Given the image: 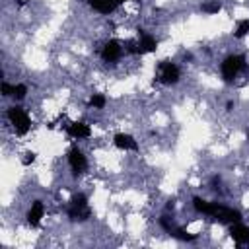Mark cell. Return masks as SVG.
Masks as SVG:
<instances>
[{"mask_svg": "<svg viewBox=\"0 0 249 249\" xmlns=\"http://www.w3.org/2000/svg\"><path fill=\"white\" fill-rule=\"evenodd\" d=\"M113 144L119 150H138V142L130 134H124V132H117L113 136Z\"/></svg>", "mask_w": 249, "mask_h": 249, "instance_id": "30bf717a", "label": "cell"}, {"mask_svg": "<svg viewBox=\"0 0 249 249\" xmlns=\"http://www.w3.org/2000/svg\"><path fill=\"white\" fill-rule=\"evenodd\" d=\"M126 0H88V4L95 10V12H99V14H111V12H115L121 4H124ZM134 2H140V0H134Z\"/></svg>", "mask_w": 249, "mask_h": 249, "instance_id": "8992f818", "label": "cell"}, {"mask_svg": "<svg viewBox=\"0 0 249 249\" xmlns=\"http://www.w3.org/2000/svg\"><path fill=\"white\" fill-rule=\"evenodd\" d=\"M68 163H70L72 173H74L76 177H78L82 171H86L88 160H86V156L82 154V150H80L78 146H72V148H70V152H68Z\"/></svg>", "mask_w": 249, "mask_h": 249, "instance_id": "5b68a950", "label": "cell"}, {"mask_svg": "<svg viewBox=\"0 0 249 249\" xmlns=\"http://www.w3.org/2000/svg\"><path fill=\"white\" fill-rule=\"evenodd\" d=\"M230 235L231 239L237 243V245H243V243H249V228L241 222H233L230 224Z\"/></svg>", "mask_w": 249, "mask_h": 249, "instance_id": "9c48e42d", "label": "cell"}, {"mask_svg": "<svg viewBox=\"0 0 249 249\" xmlns=\"http://www.w3.org/2000/svg\"><path fill=\"white\" fill-rule=\"evenodd\" d=\"M89 105H91V107H95V109H103V107H105V95H101V93L91 95Z\"/></svg>", "mask_w": 249, "mask_h": 249, "instance_id": "ac0fdd59", "label": "cell"}, {"mask_svg": "<svg viewBox=\"0 0 249 249\" xmlns=\"http://www.w3.org/2000/svg\"><path fill=\"white\" fill-rule=\"evenodd\" d=\"M160 226H161V228H163L167 233H171V230L175 228V226L169 222V218H167V216H161V218H160Z\"/></svg>", "mask_w": 249, "mask_h": 249, "instance_id": "7402d4cb", "label": "cell"}, {"mask_svg": "<svg viewBox=\"0 0 249 249\" xmlns=\"http://www.w3.org/2000/svg\"><path fill=\"white\" fill-rule=\"evenodd\" d=\"M66 214H68V218L72 222H86L91 216V210H89L88 204H74V202H70Z\"/></svg>", "mask_w": 249, "mask_h": 249, "instance_id": "ba28073f", "label": "cell"}, {"mask_svg": "<svg viewBox=\"0 0 249 249\" xmlns=\"http://www.w3.org/2000/svg\"><path fill=\"white\" fill-rule=\"evenodd\" d=\"M25 95H27V86H25V84L14 86V97H16V99H23Z\"/></svg>", "mask_w": 249, "mask_h": 249, "instance_id": "ffe728a7", "label": "cell"}, {"mask_svg": "<svg viewBox=\"0 0 249 249\" xmlns=\"http://www.w3.org/2000/svg\"><path fill=\"white\" fill-rule=\"evenodd\" d=\"M179 78H181V72H179V66L177 64L167 62V60L160 62V82L161 84L171 86V84H177Z\"/></svg>", "mask_w": 249, "mask_h": 249, "instance_id": "277c9868", "label": "cell"}, {"mask_svg": "<svg viewBox=\"0 0 249 249\" xmlns=\"http://www.w3.org/2000/svg\"><path fill=\"white\" fill-rule=\"evenodd\" d=\"M8 119H10V123L14 124V128H16L18 134H27V130L31 128L29 115H27L25 109L19 107V105H14V107L8 109Z\"/></svg>", "mask_w": 249, "mask_h": 249, "instance_id": "7a4b0ae2", "label": "cell"}, {"mask_svg": "<svg viewBox=\"0 0 249 249\" xmlns=\"http://www.w3.org/2000/svg\"><path fill=\"white\" fill-rule=\"evenodd\" d=\"M245 68V56L243 54H230L222 62V78L224 82H233V78L239 74V70Z\"/></svg>", "mask_w": 249, "mask_h": 249, "instance_id": "6da1fadb", "label": "cell"}, {"mask_svg": "<svg viewBox=\"0 0 249 249\" xmlns=\"http://www.w3.org/2000/svg\"><path fill=\"white\" fill-rule=\"evenodd\" d=\"M0 91H2V95H4V97H10V95H14V86H10L8 82H2Z\"/></svg>", "mask_w": 249, "mask_h": 249, "instance_id": "44dd1931", "label": "cell"}, {"mask_svg": "<svg viewBox=\"0 0 249 249\" xmlns=\"http://www.w3.org/2000/svg\"><path fill=\"white\" fill-rule=\"evenodd\" d=\"M247 33H249V19H241V21L237 23V27H235L233 37H235V39H243Z\"/></svg>", "mask_w": 249, "mask_h": 249, "instance_id": "2e32d148", "label": "cell"}, {"mask_svg": "<svg viewBox=\"0 0 249 249\" xmlns=\"http://www.w3.org/2000/svg\"><path fill=\"white\" fill-rule=\"evenodd\" d=\"M140 53L142 54H146V53H154L156 49H158V41L152 37V35H148V33H140Z\"/></svg>", "mask_w": 249, "mask_h": 249, "instance_id": "4fadbf2b", "label": "cell"}, {"mask_svg": "<svg viewBox=\"0 0 249 249\" xmlns=\"http://www.w3.org/2000/svg\"><path fill=\"white\" fill-rule=\"evenodd\" d=\"M169 235H171V237H175V239H181V241H195V239H196V235L187 233V231H185V230H181V228H173Z\"/></svg>", "mask_w": 249, "mask_h": 249, "instance_id": "9a60e30c", "label": "cell"}, {"mask_svg": "<svg viewBox=\"0 0 249 249\" xmlns=\"http://www.w3.org/2000/svg\"><path fill=\"white\" fill-rule=\"evenodd\" d=\"M124 51L130 53V54H142V53H140V45H138L136 41H126V43H124Z\"/></svg>", "mask_w": 249, "mask_h": 249, "instance_id": "d6986e66", "label": "cell"}, {"mask_svg": "<svg viewBox=\"0 0 249 249\" xmlns=\"http://www.w3.org/2000/svg\"><path fill=\"white\" fill-rule=\"evenodd\" d=\"M35 158H37V154H35V152H25V154H23L21 163H23V165H29V163H33V161H35Z\"/></svg>", "mask_w": 249, "mask_h": 249, "instance_id": "603a6c76", "label": "cell"}, {"mask_svg": "<svg viewBox=\"0 0 249 249\" xmlns=\"http://www.w3.org/2000/svg\"><path fill=\"white\" fill-rule=\"evenodd\" d=\"M43 214H45V206H43V202L41 200H33V204H31V208L27 210V224L29 226H39V222H41V218H43Z\"/></svg>", "mask_w": 249, "mask_h": 249, "instance_id": "8fae6325", "label": "cell"}, {"mask_svg": "<svg viewBox=\"0 0 249 249\" xmlns=\"http://www.w3.org/2000/svg\"><path fill=\"white\" fill-rule=\"evenodd\" d=\"M66 130H68V136H70V138H76V140L88 138V136L91 134V130H89V126H88L86 123H70Z\"/></svg>", "mask_w": 249, "mask_h": 249, "instance_id": "7c38bea8", "label": "cell"}, {"mask_svg": "<svg viewBox=\"0 0 249 249\" xmlns=\"http://www.w3.org/2000/svg\"><path fill=\"white\" fill-rule=\"evenodd\" d=\"M193 206H195V210H196L198 214L210 216V212H212V202H208V200H204V198H200V196H193Z\"/></svg>", "mask_w": 249, "mask_h": 249, "instance_id": "5bb4252c", "label": "cell"}, {"mask_svg": "<svg viewBox=\"0 0 249 249\" xmlns=\"http://www.w3.org/2000/svg\"><path fill=\"white\" fill-rule=\"evenodd\" d=\"M121 54H123V47H121V43L115 41V39H111L109 43H105V47H103V51H101V58H103L105 62H115V60L121 58Z\"/></svg>", "mask_w": 249, "mask_h": 249, "instance_id": "52a82bcc", "label": "cell"}, {"mask_svg": "<svg viewBox=\"0 0 249 249\" xmlns=\"http://www.w3.org/2000/svg\"><path fill=\"white\" fill-rule=\"evenodd\" d=\"M220 10H222V4L218 0H212V2H204L202 4V12H206V14H218Z\"/></svg>", "mask_w": 249, "mask_h": 249, "instance_id": "e0dca14e", "label": "cell"}, {"mask_svg": "<svg viewBox=\"0 0 249 249\" xmlns=\"http://www.w3.org/2000/svg\"><path fill=\"white\" fill-rule=\"evenodd\" d=\"M247 245H249V243H247Z\"/></svg>", "mask_w": 249, "mask_h": 249, "instance_id": "d4e9b609", "label": "cell"}, {"mask_svg": "<svg viewBox=\"0 0 249 249\" xmlns=\"http://www.w3.org/2000/svg\"><path fill=\"white\" fill-rule=\"evenodd\" d=\"M210 218H216L218 222H224V224H233V222H241V212L235 208H228L224 204L214 202V210H212Z\"/></svg>", "mask_w": 249, "mask_h": 249, "instance_id": "3957f363", "label": "cell"}, {"mask_svg": "<svg viewBox=\"0 0 249 249\" xmlns=\"http://www.w3.org/2000/svg\"><path fill=\"white\" fill-rule=\"evenodd\" d=\"M247 140H249V136H247Z\"/></svg>", "mask_w": 249, "mask_h": 249, "instance_id": "cb8c5ba5", "label": "cell"}]
</instances>
